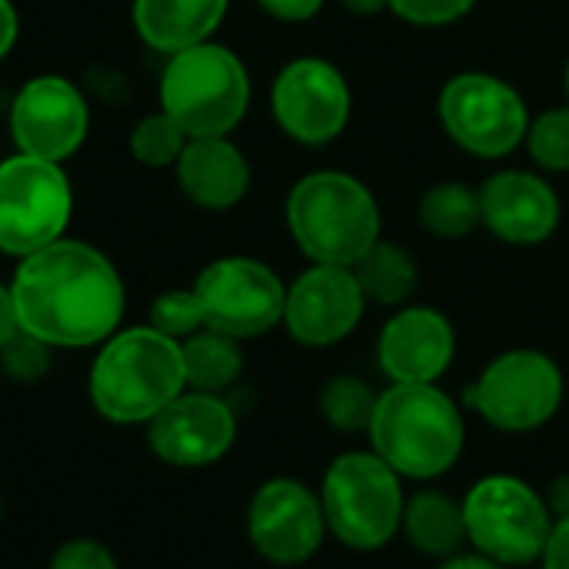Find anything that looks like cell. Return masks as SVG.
Returning <instances> with one entry per match:
<instances>
[{
	"label": "cell",
	"instance_id": "52a82bcc",
	"mask_svg": "<svg viewBox=\"0 0 569 569\" xmlns=\"http://www.w3.org/2000/svg\"><path fill=\"white\" fill-rule=\"evenodd\" d=\"M436 114L446 138L479 161H502L519 151L532 121L519 88L489 71L452 74L436 98Z\"/></svg>",
	"mask_w": 569,
	"mask_h": 569
},
{
	"label": "cell",
	"instance_id": "f546056e",
	"mask_svg": "<svg viewBox=\"0 0 569 569\" xmlns=\"http://www.w3.org/2000/svg\"><path fill=\"white\" fill-rule=\"evenodd\" d=\"M479 0H392L389 14H396L399 21L412 24V28H449L459 24L462 18L472 14V8Z\"/></svg>",
	"mask_w": 569,
	"mask_h": 569
},
{
	"label": "cell",
	"instance_id": "30bf717a",
	"mask_svg": "<svg viewBox=\"0 0 569 569\" xmlns=\"http://www.w3.org/2000/svg\"><path fill=\"white\" fill-rule=\"evenodd\" d=\"M191 289L201 302L208 329L248 342L281 326L289 284L261 258L224 254L201 268Z\"/></svg>",
	"mask_w": 569,
	"mask_h": 569
},
{
	"label": "cell",
	"instance_id": "5b68a950",
	"mask_svg": "<svg viewBox=\"0 0 569 569\" xmlns=\"http://www.w3.org/2000/svg\"><path fill=\"white\" fill-rule=\"evenodd\" d=\"M251 108V74L244 61L204 41L168 58L161 74V111L171 114L188 138L234 134Z\"/></svg>",
	"mask_w": 569,
	"mask_h": 569
},
{
	"label": "cell",
	"instance_id": "8d00e7d4",
	"mask_svg": "<svg viewBox=\"0 0 569 569\" xmlns=\"http://www.w3.org/2000/svg\"><path fill=\"white\" fill-rule=\"evenodd\" d=\"M439 569H506V566H499V562H492V559H486L479 552H456V556L442 559Z\"/></svg>",
	"mask_w": 569,
	"mask_h": 569
},
{
	"label": "cell",
	"instance_id": "9c48e42d",
	"mask_svg": "<svg viewBox=\"0 0 569 569\" xmlns=\"http://www.w3.org/2000/svg\"><path fill=\"white\" fill-rule=\"evenodd\" d=\"M566 379L542 349H506L466 389V402L499 432H536L562 406Z\"/></svg>",
	"mask_w": 569,
	"mask_h": 569
},
{
	"label": "cell",
	"instance_id": "ba28073f",
	"mask_svg": "<svg viewBox=\"0 0 569 569\" xmlns=\"http://www.w3.org/2000/svg\"><path fill=\"white\" fill-rule=\"evenodd\" d=\"M469 546L499 566H529L542 556L552 512L526 479L509 472L482 476L462 496Z\"/></svg>",
	"mask_w": 569,
	"mask_h": 569
},
{
	"label": "cell",
	"instance_id": "7c38bea8",
	"mask_svg": "<svg viewBox=\"0 0 569 569\" xmlns=\"http://www.w3.org/2000/svg\"><path fill=\"white\" fill-rule=\"evenodd\" d=\"M352 104L349 78L319 54L292 58L271 81V118L284 138L302 148H326L342 138L352 121Z\"/></svg>",
	"mask_w": 569,
	"mask_h": 569
},
{
	"label": "cell",
	"instance_id": "ffe728a7",
	"mask_svg": "<svg viewBox=\"0 0 569 569\" xmlns=\"http://www.w3.org/2000/svg\"><path fill=\"white\" fill-rule=\"evenodd\" d=\"M231 0H134V31L158 54H178L214 41Z\"/></svg>",
	"mask_w": 569,
	"mask_h": 569
},
{
	"label": "cell",
	"instance_id": "d590c367",
	"mask_svg": "<svg viewBox=\"0 0 569 569\" xmlns=\"http://www.w3.org/2000/svg\"><path fill=\"white\" fill-rule=\"evenodd\" d=\"M546 502H549L552 519L569 516V472H562V476L552 479V486H549V492H546Z\"/></svg>",
	"mask_w": 569,
	"mask_h": 569
},
{
	"label": "cell",
	"instance_id": "4dcf8cb0",
	"mask_svg": "<svg viewBox=\"0 0 569 569\" xmlns=\"http://www.w3.org/2000/svg\"><path fill=\"white\" fill-rule=\"evenodd\" d=\"M51 569H118V559L98 539H71L54 552Z\"/></svg>",
	"mask_w": 569,
	"mask_h": 569
},
{
	"label": "cell",
	"instance_id": "f1b7e54d",
	"mask_svg": "<svg viewBox=\"0 0 569 569\" xmlns=\"http://www.w3.org/2000/svg\"><path fill=\"white\" fill-rule=\"evenodd\" d=\"M0 366L18 382H38L51 369V342L18 329L4 346H0Z\"/></svg>",
	"mask_w": 569,
	"mask_h": 569
},
{
	"label": "cell",
	"instance_id": "83f0119b",
	"mask_svg": "<svg viewBox=\"0 0 569 569\" xmlns=\"http://www.w3.org/2000/svg\"><path fill=\"white\" fill-rule=\"evenodd\" d=\"M151 329L184 342L188 336H194L198 329H204V312L201 302L194 296V289H171L161 292L151 306Z\"/></svg>",
	"mask_w": 569,
	"mask_h": 569
},
{
	"label": "cell",
	"instance_id": "7a4b0ae2",
	"mask_svg": "<svg viewBox=\"0 0 569 569\" xmlns=\"http://www.w3.org/2000/svg\"><path fill=\"white\" fill-rule=\"evenodd\" d=\"M366 436L369 449L402 479L429 482L462 459L466 419L439 382H389L379 392Z\"/></svg>",
	"mask_w": 569,
	"mask_h": 569
},
{
	"label": "cell",
	"instance_id": "8992f818",
	"mask_svg": "<svg viewBox=\"0 0 569 569\" xmlns=\"http://www.w3.org/2000/svg\"><path fill=\"white\" fill-rule=\"evenodd\" d=\"M329 532L359 552H376L402 532V476L372 449H352L329 462L322 476Z\"/></svg>",
	"mask_w": 569,
	"mask_h": 569
},
{
	"label": "cell",
	"instance_id": "6da1fadb",
	"mask_svg": "<svg viewBox=\"0 0 569 569\" xmlns=\"http://www.w3.org/2000/svg\"><path fill=\"white\" fill-rule=\"evenodd\" d=\"M18 322L51 346H98L124 316L118 268L84 241H54L24 258L11 284Z\"/></svg>",
	"mask_w": 569,
	"mask_h": 569
},
{
	"label": "cell",
	"instance_id": "7402d4cb",
	"mask_svg": "<svg viewBox=\"0 0 569 569\" xmlns=\"http://www.w3.org/2000/svg\"><path fill=\"white\" fill-rule=\"evenodd\" d=\"M366 302L379 306V309H402L412 302L416 289H419V264L416 254L409 248H402L399 241L379 238L356 264H352Z\"/></svg>",
	"mask_w": 569,
	"mask_h": 569
},
{
	"label": "cell",
	"instance_id": "d4e9b609",
	"mask_svg": "<svg viewBox=\"0 0 569 569\" xmlns=\"http://www.w3.org/2000/svg\"><path fill=\"white\" fill-rule=\"evenodd\" d=\"M379 392L369 379L342 372L332 376L319 392V412L336 432H369Z\"/></svg>",
	"mask_w": 569,
	"mask_h": 569
},
{
	"label": "cell",
	"instance_id": "4fadbf2b",
	"mask_svg": "<svg viewBox=\"0 0 569 569\" xmlns=\"http://www.w3.org/2000/svg\"><path fill=\"white\" fill-rule=\"evenodd\" d=\"M244 529L264 562L302 566L322 549L329 522L319 492L292 476H271L254 489Z\"/></svg>",
	"mask_w": 569,
	"mask_h": 569
},
{
	"label": "cell",
	"instance_id": "44dd1931",
	"mask_svg": "<svg viewBox=\"0 0 569 569\" xmlns=\"http://www.w3.org/2000/svg\"><path fill=\"white\" fill-rule=\"evenodd\" d=\"M402 536L416 552L439 562L462 552V546L469 542L462 499L449 496L446 489H419L416 496L406 499Z\"/></svg>",
	"mask_w": 569,
	"mask_h": 569
},
{
	"label": "cell",
	"instance_id": "277c9868",
	"mask_svg": "<svg viewBox=\"0 0 569 569\" xmlns=\"http://www.w3.org/2000/svg\"><path fill=\"white\" fill-rule=\"evenodd\" d=\"M184 389L181 342L151 326L114 332L91 366V402L118 426L151 422Z\"/></svg>",
	"mask_w": 569,
	"mask_h": 569
},
{
	"label": "cell",
	"instance_id": "4316f807",
	"mask_svg": "<svg viewBox=\"0 0 569 569\" xmlns=\"http://www.w3.org/2000/svg\"><path fill=\"white\" fill-rule=\"evenodd\" d=\"M188 141V131L171 114L158 111L141 118L131 131V154L148 168H174Z\"/></svg>",
	"mask_w": 569,
	"mask_h": 569
},
{
	"label": "cell",
	"instance_id": "5bb4252c",
	"mask_svg": "<svg viewBox=\"0 0 569 569\" xmlns=\"http://www.w3.org/2000/svg\"><path fill=\"white\" fill-rule=\"evenodd\" d=\"M366 309L369 302L352 268L309 261V268L289 281L281 329L302 349H332L359 329Z\"/></svg>",
	"mask_w": 569,
	"mask_h": 569
},
{
	"label": "cell",
	"instance_id": "3957f363",
	"mask_svg": "<svg viewBox=\"0 0 569 569\" xmlns=\"http://www.w3.org/2000/svg\"><path fill=\"white\" fill-rule=\"evenodd\" d=\"M284 228L316 264L352 268L382 238V208L349 171H309L284 198Z\"/></svg>",
	"mask_w": 569,
	"mask_h": 569
},
{
	"label": "cell",
	"instance_id": "8fae6325",
	"mask_svg": "<svg viewBox=\"0 0 569 569\" xmlns=\"http://www.w3.org/2000/svg\"><path fill=\"white\" fill-rule=\"evenodd\" d=\"M74 198L58 161L18 154L0 164V251L34 254L61 238Z\"/></svg>",
	"mask_w": 569,
	"mask_h": 569
},
{
	"label": "cell",
	"instance_id": "74e56055",
	"mask_svg": "<svg viewBox=\"0 0 569 569\" xmlns=\"http://www.w3.org/2000/svg\"><path fill=\"white\" fill-rule=\"evenodd\" d=\"M389 4L392 0H342V8L356 18H379V14H389Z\"/></svg>",
	"mask_w": 569,
	"mask_h": 569
},
{
	"label": "cell",
	"instance_id": "ac0fdd59",
	"mask_svg": "<svg viewBox=\"0 0 569 569\" xmlns=\"http://www.w3.org/2000/svg\"><path fill=\"white\" fill-rule=\"evenodd\" d=\"M11 131L24 154L64 161L88 134V104L64 78H34L21 88L11 108Z\"/></svg>",
	"mask_w": 569,
	"mask_h": 569
},
{
	"label": "cell",
	"instance_id": "836d02e7",
	"mask_svg": "<svg viewBox=\"0 0 569 569\" xmlns=\"http://www.w3.org/2000/svg\"><path fill=\"white\" fill-rule=\"evenodd\" d=\"M18 329H21V322H18L14 292H11V289H4V284H0V346H4Z\"/></svg>",
	"mask_w": 569,
	"mask_h": 569
},
{
	"label": "cell",
	"instance_id": "d6986e66",
	"mask_svg": "<svg viewBox=\"0 0 569 569\" xmlns=\"http://www.w3.org/2000/svg\"><path fill=\"white\" fill-rule=\"evenodd\" d=\"M174 171L184 198L204 211H231L251 191V161L231 134L191 138Z\"/></svg>",
	"mask_w": 569,
	"mask_h": 569
},
{
	"label": "cell",
	"instance_id": "d6a6232c",
	"mask_svg": "<svg viewBox=\"0 0 569 569\" xmlns=\"http://www.w3.org/2000/svg\"><path fill=\"white\" fill-rule=\"evenodd\" d=\"M539 562H542V569H569V516L552 519V529H549Z\"/></svg>",
	"mask_w": 569,
	"mask_h": 569
},
{
	"label": "cell",
	"instance_id": "9a60e30c",
	"mask_svg": "<svg viewBox=\"0 0 569 569\" xmlns=\"http://www.w3.org/2000/svg\"><path fill=\"white\" fill-rule=\"evenodd\" d=\"M238 436V416L221 392L184 389L148 422L151 452L181 469H201L224 459Z\"/></svg>",
	"mask_w": 569,
	"mask_h": 569
},
{
	"label": "cell",
	"instance_id": "1f68e13d",
	"mask_svg": "<svg viewBox=\"0 0 569 569\" xmlns=\"http://www.w3.org/2000/svg\"><path fill=\"white\" fill-rule=\"evenodd\" d=\"M258 11L281 24H309L326 11V0H254Z\"/></svg>",
	"mask_w": 569,
	"mask_h": 569
},
{
	"label": "cell",
	"instance_id": "f35d334b",
	"mask_svg": "<svg viewBox=\"0 0 569 569\" xmlns=\"http://www.w3.org/2000/svg\"><path fill=\"white\" fill-rule=\"evenodd\" d=\"M562 91H566V104H569V58H566V68H562Z\"/></svg>",
	"mask_w": 569,
	"mask_h": 569
},
{
	"label": "cell",
	"instance_id": "e575fe53",
	"mask_svg": "<svg viewBox=\"0 0 569 569\" xmlns=\"http://www.w3.org/2000/svg\"><path fill=\"white\" fill-rule=\"evenodd\" d=\"M18 41V11L11 0H0V58H4Z\"/></svg>",
	"mask_w": 569,
	"mask_h": 569
},
{
	"label": "cell",
	"instance_id": "cb8c5ba5",
	"mask_svg": "<svg viewBox=\"0 0 569 569\" xmlns=\"http://www.w3.org/2000/svg\"><path fill=\"white\" fill-rule=\"evenodd\" d=\"M419 224L432 238L456 241L472 234L482 224V208H479V188L466 181H439L422 191L419 198Z\"/></svg>",
	"mask_w": 569,
	"mask_h": 569
},
{
	"label": "cell",
	"instance_id": "e0dca14e",
	"mask_svg": "<svg viewBox=\"0 0 569 569\" xmlns=\"http://www.w3.org/2000/svg\"><path fill=\"white\" fill-rule=\"evenodd\" d=\"M456 359V329L432 306L392 309L376 339V362L389 382H439Z\"/></svg>",
	"mask_w": 569,
	"mask_h": 569
},
{
	"label": "cell",
	"instance_id": "2e32d148",
	"mask_svg": "<svg viewBox=\"0 0 569 569\" xmlns=\"http://www.w3.org/2000/svg\"><path fill=\"white\" fill-rule=\"evenodd\" d=\"M479 208L482 228L512 248L546 244L562 221L556 188L542 178V171L529 168H499L486 174L479 184Z\"/></svg>",
	"mask_w": 569,
	"mask_h": 569
},
{
	"label": "cell",
	"instance_id": "484cf974",
	"mask_svg": "<svg viewBox=\"0 0 569 569\" xmlns=\"http://www.w3.org/2000/svg\"><path fill=\"white\" fill-rule=\"evenodd\" d=\"M529 161L542 174H569V104H556L539 111L529 121L522 141Z\"/></svg>",
	"mask_w": 569,
	"mask_h": 569
},
{
	"label": "cell",
	"instance_id": "603a6c76",
	"mask_svg": "<svg viewBox=\"0 0 569 569\" xmlns=\"http://www.w3.org/2000/svg\"><path fill=\"white\" fill-rule=\"evenodd\" d=\"M181 356H184L188 389H198V392H224L244 372L241 342L208 326L181 342Z\"/></svg>",
	"mask_w": 569,
	"mask_h": 569
}]
</instances>
